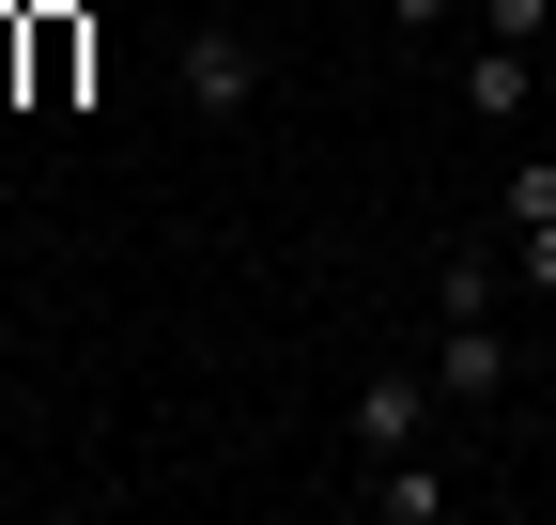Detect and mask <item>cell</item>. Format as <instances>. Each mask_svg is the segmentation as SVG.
<instances>
[{
  "instance_id": "obj_1",
  "label": "cell",
  "mask_w": 556,
  "mask_h": 525,
  "mask_svg": "<svg viewBox=\"0 0 556 525\" xmlns=\"http://www.w3.org/2000/svg\"><path fill=\"white\" fill-rule=\"evenodd\" d=\"M170 93H186V108H217V124H248V108H263V31H232V16L170 31Z\"/></svg>"
},
{
  "instance_id": "obj_2",
  "label": "cell",
  "mask_w": 556,
  "mask_h": 525,
  "mask_svg": "<svg viewBox=\"0 0 556 525\" xmlns=\"http://www.w3.org/2000/svg\"><path fill=\"white\" fill-rule=\"evenodd\" d=\"M510 371H526V356H510V324H495V309H448V341H433V386H448V402H464V418H495V402H510Z\"/></svg>"
},
{
  "instance_id": "obj_3",
  "label": "cell",
  "mask_w": 556,
  "mask_h": 525,
  "mask_svg": "<svg viewBox=\"0 0 556 525\" xmlns=\"http://www.w3.org/2000/svg\"><path fill=\"white\" fill-rule=\"evenodd\" d=\"M433 402H448L433 371H356V402H340V433H356V464H387V448H417V433H433Z\"/></svg>"
},
{
  "instance_id": "obj_4",
  "label": "cell",
  "mask_w": 556,
  "mask_h": 525,
  "mask_svg": "<svg viewBox=\"0 0 556 525\" xmlns=\"http://www.w3.org/2000/svg\"><path fill=\"white\" fill-rule=\"evenodd\" d=\"M340 495H356L371 525H448V464H417V448H387V464H356Z\"/></svg>"
},
{
  "instance_id": "obj_5",
  "label": "cell",
  "mask_w": 556,
  "mask_h": 525,
  "mask_svg": "<svg viewBox=\"0 0 556 525\" xmlns=\"http://www.w3.org/2000/svg\"><path fill=\"white\" fill-rule=\"evenodd\" d=\"M464 108H479V124H526V108H541V47L479 31V62H464Z\"/></svg>"
},
{
  "instance_id": "obj_6",
  "label": "cell",
  "mask_w": 556,
  "mask_h": 525,
  "mask_svg": "<svg viewBox=\"0 0 556 525\" xmlns=\"http://www.w3.org/2000/svg\"><path fill=\"white\" fill-rule=\"evenodd\" d=\"M495 217H510V232H556V155H510V185H495Z\"/></svg>"
},
{
  "instance_id": "obj_7",
  "label": "cell",
  "mask_w": 556,
  "mask_h": 525,
  "mask_svg": "<svg viewBox=\"0 0 556 525\" xmlns=\"http://www.w3.org/2000/svg\"><path fill=\"white\" fill-rule=\"evenodd\" d=\"M495 294H510V262H495V247H448V279H433V309H495Z\"/></svg>"
},
{
  "instance_id": "obj_8",
  "label": "cell",
  "mask_w": 556,
  "mask_h": 525,
  "mask_svg": "<svg viewBox=\"0 0 556 525\" xmlns=\"http://www.w3.org/2000/svg\"><path fill=\"white\" fill-rule=\"evenodd\" d=\"M541 16L556 0H479V31H510V47H541Z\"/></svg>"
},
{
  "instance_id": "obj_9",
  "label": "cell",
  "mask_w": 556,
  "mask_h": 525,
  "mask_svg": "<svg viewBox=\"0 0 556 525\" xmlns=\"http://www.w3.org/2000/svg\"><path fill=\"white\" fill-rule=\"evenodd\" d=\"M510 279H526V294H556V232H510Z\"/></svg>"
},
{
  "instance_id": "obj_10",
  "label": "cell",
  "mask_w": 556,
  "mask_h": 525,
  "mask_svg": "<svg viewBox=\"0 0 556 525\" xmlns=\"http://www.w3.org/2000/svg\"><path fill=\"white\" fill-rule=\"evenodd\" d=\"M387 16H402V31H448V16H464V0H387Z\"/></svg>"
},
{
  "instance_id": "obj_11",
  "label": "cell",
  "mask_w": 556,
  "mask_h": 525,
  "mask_svg": "<svg viewBox=\"0 0 556 525\" xmlns=\"http://www.w3.org/2000/svg\"><path fill=\"white\" fill-rule=\"evenodd\" d=\"M541 78H556V16H541Z\"/></svg>"
}]
</instances>
